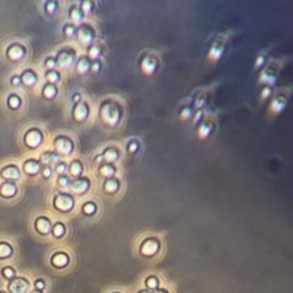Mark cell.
<instances>
[{"instance_id": "9", "label": "cell", "mask_w": 293, "mask_h": 293, "mask_svg": "<svg viewBox=\"0 0 293 293\" xmlns=\"http://www.w3.org/2000/svg\"><path fill=\"white\" fill-rule=\"evenodd\" d=\"M53 234H54V236L57 237V238H60V237L63 236V234H64V227L59 223V225H57L54 227Z\"/></svg>"}, {"instance_id": "7", "label": "cell", "mask_w": 293, "mask_h": 293, "mask_svg": "<svg viewBox=\"0 0 293 293\" xmlns=\"http://www.w3.org/2000/svg\"><path fill=\"white\" fill-rule=\"evenodd\" d=\"M151 293H176V285H174L172 282L167 280L162 287L158 288L155 291H151Z\"/></svg>"}, {"instance_id": "10", "label": "cell", "mask_w": 293, "mask_h": 293, "mask_svg": "<svg viewBox=\"0 0 293 293\" xmlns=\"http://www.w3.org/2000/svg\"><path fill=\"white\" fill-rule=\"evenodd\" d=\"M29 293H52V290H37V289H33Z\"/></svg>"}, {"instance_id": "4", "label": "cell", "mask_w": 293, "mask_h": 293, "mask_svg": "<svg viewBox=\"0 0 293 293\" xmlns=\"http://www.w3.org/2000/svg\"><path fill=\"white\" fill-rule=\"evenodd\" d=\"M19 270L15 267L10 266V264H3L0 268V284L6 285L8 282H10L13 278H15L19 275Z\"/></svg>"}, {"instance_id": "8", "label": "cell", "mask_w": 293, "mask_h": 293, "mask_svg": "<svg viewBox=\"0 0 293 293\" xmlns=\"http://www.w3.org/2000/svg\"><path fill=\"white\" fill-rule=\"evenodd\" d=\"M37 230L39 232L40 234H43V235H46V234L50 232L51 229V226H50V222L46 221L45 219H39L37 222Z\"/></svg>"}, {"instance_id": "2", "label": "cell", "mask_w": 293, "mask_h": 293, "mask_svg": "<svg viewBox=\"0 0 293 293\" xmlns=\"http://www.w3.org/2000/svg\"><path fill=\"white\" fill-rule=\"evenodd\" d=\"M5 288L8 293H29L33 288V275L20 273Z\"/></svg>"}, {"instance_id": "6", "label": "cell", "mask_w": 293, "mask_h": 293, "mask_svg": "<svg viewBox=\"0 0 293 293\" xmlns=\"http://www.w3.org/2000/svg\"><path fill=\"white\" fill-rule=\"evenodd\" d=\"M101 293H132L131 288L125 287L121 284H113L109 287L104 288Z\"/></svg>"}, {"instance_id": "11", "label": "cell", "mask_w": 293, "mask_h": 293, "mask_svg": "<svg viewBox=\"0 0 293 293\" xmlns=\"http://www.w3.org/2000/svg\"><path fill=\"white\" fill-rule=\"evenodd\" d=\"M0 293H8V291L6 290L5 285H1V284H0Z\"/></svg>"}, {"instance_id": "3", "label": "cell", "mask_w": 293, "mask_h": 293, "mask_svg": "<svg viewBox=\"0 0 293 293\" xmlns=\"http://www.w3.org/2000/svg\"><path fill=\"white\" fill-rule=\"evenodd\" d=\"M160 244L155 239L149 238L139 246V254L146 260H155L158 256Z\"/></svg>"}, {"instance_id": "1", "label": "cell", "mask_w": 293, "mask_h": 293, "mask_svg": "<svg viewBox=\"0 0 293 293\" xmlns=\"http://www.w3.org/2000/svg\"><path fill=\"white\" fill-rule=\"evenodd\" d=\"M47 267L55 275H67L75 268V259L68 251L63 249L55 250L47 259Z\"/></svg>"}, {"instance_id": "5", "label": "cell", "mask_w": 293, "mask_h": 293, "mask_svg": "<svg viewBox=\"0 0 293 293\" xmlns=\"http://www.w3.org/2000/svg\"><path fill=\"white\" fill-rule=\"evenodd\" d=\"M14 254H15V250L12 244L6 240H1L0 242V263H10Z\"/></svg>"}]
</instances>
